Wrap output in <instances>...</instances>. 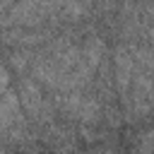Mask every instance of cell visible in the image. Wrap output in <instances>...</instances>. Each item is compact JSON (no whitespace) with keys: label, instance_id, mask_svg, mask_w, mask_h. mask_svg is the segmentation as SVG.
<instances>
[{"label":"cell","instance_id":"cell-2","mask_svg":"<svg viewBox=\"0 0 154 154\" xmlns=\"http://www.w3.org/2000/svg\"><path fill=\"white\" fill-rule=\"evenodd\" d=\"M41 137H43V142H46L53 152H58V154L75 152L77 144H79V132H77V128L65 125V123H60V125H58V123L46 125Z\"/></svg>","mask_w":154,"mask_h":154},{"label":"cell","instance_id":"cell-3","mask_svg":"<svg viewBox=\"0 0 154 154\" xmlns=\"http://www.w3.org/2000/svg\"><path fill=\"white\" fill-rule=\"evenodd\" d=\"M22 128V101L17 91H5L0 96V132H12Z\"/></svg>","mask_w":154,"mask_h":154},{"label":"cell","instance_id":"cell-4","mask_svg":"<svg viewBox=\"0 0 154 154\" xmlns=\"http://www.w3.org/2000/svg\"><path fill=\"white\" fill-rule=\"evenodd\" d=\"M7 89H10V70H7V65L0 60V96H2Z\"/></svg>","mask_w":154,"mask_h":154},{"label":"cell","instance_id":"cell-5","mask_svg":"<svg viewBox=\"0 0 154 154\" xmlns=\"http://www.w3.org/2000/svg\"><path fill=\"white\" fill-rule=\"evenodd\" d=\"M79 154H91V152H79Z\"/></svg>","mask_w":154,"mask_h":154},{"label":"cell","instance_id":"cell-1","mask_svg":"<svg viewBox=\"0 0 154 154\" xmlns=\"http://www.w3.org/2000/svg\"><path fill=\"white\" fill-rule=\"evenodd\" d=\"M113 70H116V87L120 99H125L130 94L132 87V77H135V55H132V41H125L120 46H116L113 53Z\"/></svg>","mask_w":154,"mask_h":154}]
</instances>
